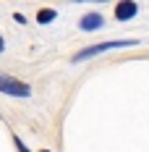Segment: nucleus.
I'll return each mask as SVG.
<instances>
[{
	"instance_id": "1",
	"label": "nucleus",
	"mask_w": 149,
	"mask_h": 152,
	"mask_svg": "<svg viewBox=\"0 0 149 152\" xmlns=\"http://www.w3.org/2000/svg\"><path fill=\"white\" fill-rule=\"evenodd\" d=\"M139 45V39H110V42H100V45H89L84 47V50H78L73 55V63H81V61H89L94 55H100V53H107V50H115V47H134Z\"/></svg>"
},
{
	"instance_id": "2",
	"label": "nucleus",
	"mask_w": 149,
	"mask_h": 152,
	"mask_svg": "<svg viewBox=\"0 0 149 152\" xmlns=\"http://www.w3.org/2000/svg\"><path fill=\"white\" fill-rule=\"evenodd\" d=\"M0 92L8 94V97H29L31 87L26 81H21V79H13V76H8V74H0Z\"/></svg>"
},
{
	"instance_id": "3",
	"label": "nucleus",
	"mask_w": 149,
	"mask_h": 152,
	"mask_svg": "<svg viewBox=\"0 0 149 152\" xmlns=\"http://www.w3.org/2000/svg\"><path fill=\"white\" fill-rule=\"evenodd\" d=\"M105 26V16L102 13H86V16H81V21H78V29L81 31H97V29H102Z\"/></svg>"
},
{
	"instance_id": "4",
	"label": "nucleus",
	"mask_w": 149,
	"mask_h": 152,
	"mask_svg": "<svg viewBox=\"0 0 149 152\" xmlns=\"http://www.w3.org/2000/svg\"><path fill=\"white\" fill-rule=\"evenodd\" d=\"M136 13H139V5L131 3V0H123V3L115 5V18H118V21H128V18H134Z\"/></svg>"
},
{
	"instance_id": "5",
	"label": "nucleus",
	"mask_w": 149,
	"mask_h": 152,
	"mask_svg": "<svg viewBox=\"0 0 149 152\" xmlns=\"http://www.w3.org/2000/svg\"><path fill=\"white\" fill-rule=\"evenodd\" d=\"M55 16H58L55 8H42V11H37V21H39V24H50Z\"/></svg>"
},
{
	"instance_id": "6",
	"label": "nucleus",
	"mask_w": 149,
	"mask_h": 152,
	"mask_svg": "<svg viewBox=\"0 0 149 152\" xmlns=\"http://www.w3.org/2000/svg\"><path fill=\"white\" fill-rule=\"evenodd\" d=\"M13 144H16V150H18V152H29V147H26V144H24L18 137H13Z\"/></svg>"
},
{
	"instance_id": "7",
	"label": "nucleus",
	"mask_w": 149,
	"mask_h": 152,
	"mask_svg": "<svg viewBox=\"0 0 149 152\" xmlns=\"http://www.w3.org/2000/svg\"><path fill=\"white\" fill-rule=\"evenodd\" d=\"M13 21H18V24H26V18H24V13H16Z\"/></svg>"
},
{
	"instance_id": "8",
	"label": "nucleus",
	"mask_w": 149,
	"mask_h": 152,
	"mask_svg": "<svg viewBox=\"0 0 149 152\" xmlns=\"http://www.w3.org/2000/svg\"><path fill=\"white\" fill-rule=\"evenodd\" d=\"M3 50H5V39L0 37V53H3Z\"/></svg>"
},
{
	"instance_id": "9",
	"label": "nucleus",
	"mask_w": 149,
	"mask_h": 152,
	"mask_svg": "<svg viewBox=\"0 0 149 152\" xmlns=\"http://www.w3.org/2000/svg\"><path fill=\"white\" fill-rule=\"evenodd\" d=\"M39 152H50V150H39Z\"/></svg>"
}]
</instances>
